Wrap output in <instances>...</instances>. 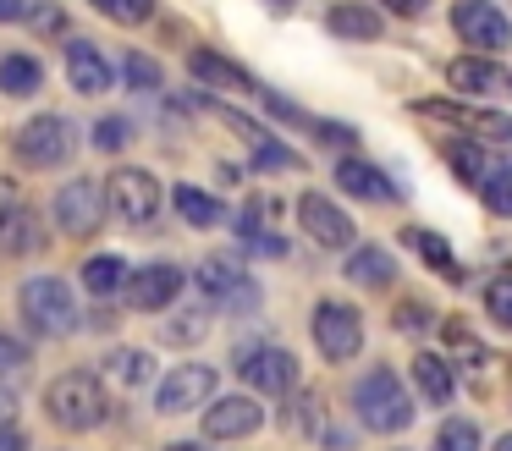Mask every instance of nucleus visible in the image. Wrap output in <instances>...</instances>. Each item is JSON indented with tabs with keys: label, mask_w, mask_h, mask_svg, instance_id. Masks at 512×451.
<instances>
[{
	"label": "nucleus",
	"mask_w": 512,
	"mask_h": 451,
	"mask_svg": "<svg viewBox=\"0 0 512 451\" xmlns=\"http://www.w3.org/2000/svg\"><path fill=\"white\" fill-rule=\"evenodd\" d=\"M45 413L56 418L61 429H94L111 413V396H105L100 374L72 369V374H61V380L45 385Z\"/></svg>",
	"instance_id": "f257e3e1"
},
{
	"label": "nucleus",
	"mask_w": 512,
	"mask_h": 451,
	"mask_svg": "<svg viewBox=\"0 0 512 451\" xmlns=\"http://www.w3.org/2000/svg\"><path fill=\"white\" fill-rule=\"evenodd\" d=\"M353 407L364 418V429L375 435H397V429L413 424V396L402 391V380L391 369H369L353 380Z\"/></svg>",
	"instance_id": "f03ea898"
},
{
	"label": "nucleus",
	"mask_w": 512,
	"mask_h": 451,
	"mask_svg": "<svg viewBox=\"0 0 512 451\" xmlns=\"http://www.w3.org/2000/svg\"><path fill=\"white\" fill-rule=\"evenodd\" d=\"M17 303H23V319H28V325L45 330V336H67V330L83 325L78 297H72V286L61 281V275H34V281H23Z\"/></svg>",
	"instance_id": "7ed1b4c3"
},
{
	"label": "nucleus",
	"mask_w": 512,
	"mask_h": 451,
	"mask_svg": "<svg viewBox=\"0 0 512 451\" xmlns=\"http://www.w3.org/2000/svg\"><path fill=\"white\" fill-rule=\"evenodd\" d=\"M12 154L28 171H56L72 160V127L61 116H34L12 132Z\"/></svg>",
	"instance_id": "20e7f679"
},
{
	"label": "nucleus",
	"mask_w": 512,
	"mask_h": 451,
	"mask_svg": "<svg viewBox=\"0 0 512 451\" xmlns=\"http://www.w3.org/2000/svg\"><path fill=\"white\" fill-rule=\"evenodd\" d=\"M314 347H320L331 363H347L358 347H364V314H358L353 303L325 297V303L314 308Z\"/></svg>",
	"instance_id": "39448f33"
},
{
	"label": "nucleus",
	"mask_w": 512,
	"mask_h": 451,
	"mask_svg": "<svg viewBox=\"0 0 512 451\" xmlns=\"http://www.w3.org/2000/svg\"><path fill=\"white\" fill-rule=\"evenodd\" d=\"M105 198H111V209L127 220V226H149V220L160 215V182L149 171H138V165H122V171H111V182H105Z\"/></svg>",
	"instance_id": "423d86ee"
},
{
	"label": "nucleus",
	"mask_w": 512,
	"mask_h": 451,
	"mask_svg": "<svg viewBox=\"0 0 512 451\" xmlns=\"http://www.w3.org/2000/svg\"><path fill=\"white\" fill-rule=\"evenodd\" d=\"M452 28L474 50H507L512 44V22L496 0H452Z\"/></svg>",
	"instance_id": "0eeeda50"
},
{
	"label": "nucleus",
	"mask_w": 512,
	"mask_h": 451,
	"mask_svg": "<svg viewBox=\"0 0 512 451\" xmlns=\"http://www.w3.org/2000/svg\"><path fill=\"white\" fill-rule=\"evenodd\" d=\"M105 187L100 182H89V176H78V182H67L56 193V226L67 231V237H94L100 231V220H105Z\"/></svg>",
	"instance_id": "6e6552de"
},
{
	"label": "nucleus",
	"mask_w": 512,
	"mask_h": 451,
	"mask_svg": "<svg viewBox=\"0 0 512 451\" xmlns=\"http://www.w3.org/2000/svg\"><path fill=\"white\" fill-rule=\"evenodd\" d=\"M237 369L254 391L265 396H292L298 391V358L287 347H243L237 352Z\"/></svg>",
	"instance_id": "1a4fd4ad"
},
{
	"label": "nucleus",
	"mask_w": 512,
	"mask_h": 451,
	"mask_svg": "<svg viewBox=\"0 0 512 451\" xmlns=\"http://www.w3.org/2000/svg\"><path fill=\"white\" fill-rule=\"evenodd\" d=\"M210 391H215V369H210V363H182V369H171L166 380H160L155 407H160V413H193L199 402H210Z\"/></svg>",
	"instance_id": "9d476101"
},
{
	"label": "nucleus",
	"mask_w": 512,
	"mask_h": 451,
	"mask_svg": "<svg viewBox=\"0 0 512 451\" xmlns=\"http://www.w3.org/2000/svg\"><path fill=\"white\" fill-rule=\"evenodd\" d=\"M298 220H303V231H309L320 248H353V220H347V209L342 204H331L325 193H303V204H298Z\"/></svg>",
	"instance_id": "9b49d317"
},
{
	"label": "nucleus",
	"mask_w": 512,
	"mask_h": 451,
	"mask_svg": "<svg viewBox=\"0 0 512 451\" xmlns=\"http://www.w3.org/2000/svg\"><path fill=\"white\" fill-rule=\"evenodd\" d=\"M182 286H188V275H182L177 264H144V270H133V281H127V303H133L138 314H155V308L177 303Z\"/></svg>",
	"instance_id": "f8f14e48"
},
{
	"label": "nucleus",
	"mask_w": 512,
	"mask_h": 451,
	"mask_svg": "<svg viewBox=\"0 0 512 451\" xmlns=\"http://www.w3.org/2000/svg\"><path fill=\"white\" fill-rule=\"evenodd\" d=\"M193 281H199V292L210 297V303H226V308H254V286H248V275L237 270V259H226V253H215V259H204L199 270H193Z\"/></svg>",
	"instance_id": "ddd939ff"
},
{
	"label": "nucleus",
	"mask_w": 512,
	"mask_h": 451,
	"mask_svg": "<svg viewBox=\"0 0 512 451\" xmlns=\"http://www.w3.org/2000/svg\"><path fill=\"white\" fill-rule=\"evenodd\" d=\"M259 424H265V407L254 396H226V402H215L204 413V435L210 440H248Z\"/></svg>",
	"instance_id": "4468645a"
},
{
	"label": "nucleus",
	"mask_w": 512,
	"mask_h": 451,
	"mask_svg": "<svg viewBox=\"0 0 512 451\" xmlns=\"http://www.w3.org/2000/svg\"><path fill=\"white\" fill-rule=\"evenodd\" d=\"M67 83L78 88V94H105V88L116 83V72H111V61H105L100 44H89V39L67 44Z\"/></svg>",
	"instance_id": "2eb2a0df"
},
{
	"label": "nucleus",
	"mask_w": 512,
	"mask_h": 451,
	"mask_svg": "<svg viewBox=\"0 0 512 451\" xmlns=\"http://www.w3.org/2000/svg\"><path fill=\"white\" fill-rule=\"evenodd\" d=\"M50 237H45V220L34 215V209H17V215L0 220V259H34V253H45Z\"/></svg>",
	"instance_id": "dca6fc26"
},
{
	"label": "nucleus",
	"mask_w": 512,
	"mask_h": 451,
	"mask_svg": "<svg viewBox=\"0 0 512 451\" xmlns=\"http://www.w3.org/2000/svg\"><path fill=\"white\" fill-rule=\"evenodd\" d=\"M413 110L430 116V121H457V127L479 132V138H496V143L512 138V121L507 116H490V110H457V105H446V99H413Z\"/></svg>",
	"instance_id": "f3484780"
},
{
	"label": "nucleus",
	"mask_w": 512,
	"mask_h": 451,
	"mask_svg": "<svg viewBox=\"0 0 512 451\" xmlns=\"http://www.w3.org/2000/svg\"><path fill=\"white\" fill-rule=\"evenodd\" d=\"M265 215H270L265 198H248L243 215H237V237H243V248L259 253V259H281V253H287V237H281L276 226H265Z\"/></svg>",
	"instance_id": "a211bd4d"
},
{
	"label": "nucleus",
	"mask_w": 512,
	"mask_h": 451,
	"mask_svg": "<svg viewBox=\"0 0 512 451\" xmlns=\"http://www.w3.org/2000/svg\"><path fill=\"white\" fill-rule=\"evenodd\" d=\"M336 187L353 198H364V204H397V187H391L386 171H375L369 160H342L336 165Z\"/></svg>",
	"instance_id": "6ab92c4d"
},
{
	"label": "nucleus",
	"mask_w": 512,
	"mask_h": 451,
	"mask_svg": "<svg viewBox=\"0 0 512 451\" xmlns=\"http://www.w3.org/2000/svg\"><path fill=\"white\" fill-rule=\"evenodd\" d=\"M188 72L199 77V83L232 88V94H259V83H254V77L243 72V66H237V61H226L221 50H204V44H199V50L188 55Z\"/></svg>",
	"instance_id": "aec40b11"
},
{
	"label": "nucleus",
	"mask_w": 512,
	"mask_h": 451,
	"mask_svg": "<svg viewBox=\"0 0 512 451\" xmlns=\"http://www.w3.org/2000/svg\"><path fill=\"white\" fill-rule=\"evenodd\" d=\"M347 281L353 286H369V292H386L397 281V259L386 248H353L347 253Z\"/></svg>",
	"instance_id": "412c9836"
},
{
	"label": "nucleus",
	"mask_w": 512,
	"mask_h": 451,
	"mask_svg": "<svg viewBox=\"0 0 512 451\" xmlns=\"http://www.w3.org/2000/svg\"><path fill=\"white\" fill-rule=\"evenodd\" d=\"M127 281H133V270H127L116 253H94V259L83 264V286H89V297H100V303L127 297Z\"/></svg>",
	"instance_id": "4be33fe9"
},
{
	"label": "nucleus",
	"mask_w": 512,
	"mask_h": 451,
	"mask_svg": "<svg viewBox=\"0 0 512 451\" xmlns=\"http://www.w3.org/2000/svg\"><path fill=\"white\" fill-rule=\"evenodd\" d=\"M325 28L336 33V39H380V17L369 6H358V0H336L331 11H325Z\"/></svg>",
	"instance_id": "5701e85b"
},
{
	"label": "nucleus",
	"mask_w": 512,
	"mask_h": 451,
	"mask_svg": "<svg viewBox=\"0 0 512 451\" xmlns=\"http://www.w3.org/2000/svg\"><path fill=\"white\" fill-rule=\"evenodd\" d=\"M171 204H177V215L188 220V226H221V220H226V204H221V198L204 193V187H193V182L171 187Z\"/></svg>",
	"instance_id": "b1692460"
},
{
	"label": "nucleus",
	"mask_w": 512,
	"mask_h": 451,
	"mask_svg": "<svg viewBox=\"0 0 512 451\" xmlns=\"http://www.w3.org/2000/svg\"><path fill=\"white\" fill-rule=\"evenodd\" d=\"M149 369H155V358H149L144 347H116V352H105V380H116L122 391L149 385Z\"/></svg>",
	"instance_id": "393cba45"
},
{
	"label": "nucleus",
	"mask_w": 512,
	"mask_h": 451,
	"mask_svg": "<svg viewBox=\"0 0 512 451\" xmlns=\"http://www.w3.org/2000/svg\"><path fill=\"white\" fill-rule=\"evenodd\" d=\"M39 88H45V66L34 55H0V94H39Z\"/></svg>",
	"instance_id": "a878e982"
},
{
	"label": "nucleus",
	"mask_w": 512,
	"mask_h": 451,
	"mask_svg": "<svg viewBox=\"0 0 512 451\" xmlns=\"http://www.w3.org/2000/svg\"><path fill=\"white\" fill-rule=\"evenodd\" d=\"M446 165H452L457 176H468L474 187H485V182H490V171H496L501 160L485 149V143H468V138H457L452 149H446Z\"/></svg>",
	"instance_id": "bb28decb"
},
{
	"label": "nucleus",
	"mask_w": 512,
	"mask_h": 451,
	"mask_svg": "<svg viewBox=\"0 0 512 451\" xmlns=\"http://www.w3.org/2000/svg\"><path fill=\"white\" fill-rule=\"evenodd\" d=\"M501 66L496 61H479V55H463V61H446V83L457 88V94H485V88H496Z\"/></svg>",
	"instance_id": "cd10ccee"
},
{
	"label": "nucleus",
	"mask_w": 512,
	"mask_h": 451,
	"mask_svg": "<svg viewBox=\"0 0 512 451\" xmlns=\"http://www.w3.org/2000/svg\"><path fill=\"white\" fill-rule=\"evenodd\" d=\"M413 385H419L430 402H446V396H452V385H457V374L446 369V358H435V352H419V358H413Z\"/></svg>",
	"instance_id": "c85d7f7f"
},
{
	"label": "nucleus",
	"mask_w": 512,
	"mask_h": 451,
	"mask_svg": "<svg viewBox=\"0 0 512 451\" xmlns=\"http://www.w3.org/2000/svg\"><path fill=\"white\" fill-rule=\"evenodd\" d=\"M100 17H111V22H122V28H138V22H149L155 17V0H89Z\"/></svg>",
	"instance_id": "c756f323"
},
{
	"label": "nucleus",
	"mask_w": 512,
	"mask_h": 451,
	"mask_svg": "<svg viewBox=\"0 0 512 451\" xmlns=\"http://www.w3.org/2000/svg\"><path fill=\"white\" fill-rule=\"evenodd\" d=\"M402 242H408V248H419V259H424V264H435V270H452V248H446V242L435 237V231L408 226V231H402Z\"/></svg>",
	"instance_id": "7c9ffc66"
},
{
	"label": "nucleus",
	"mask_w": 512,
	"mask_h": 451,
	"mask_svg": "<svg viewBox=\"0 0 512 451\" xmlns=\"http://www.w3.org/2000/svg\"><path fill=\"white\" fill-rule=\"evenodd\" d=\"M435 451H479V429L468 418H446L435 429Z\"/></svg>",
	"instance_id": "2f4dec72"
},
{
	"label": "nucleus",
	"mask_w": 512,
	"mask_h": 451,
	"mask_svg": "<svg viewBox=\"0 0 512 451\" xmlns=\"http://www.w3.org/2000/svg\"><path fill=\"white\" fill-rule=\"evenodd\" d=\"M122 77H127V88H138V94L160 88V66L149 61L144 50H127V55H122Z\"/></svg>",
	"instance_id": "473e14b6"
},
{
	"label": "nucleus",
	"mask_w": 512,
	"mask_h": 451,
	"mask_svg": "<svg viewBox=\"0 0 512 451\" xmlns=\"http://www.w3.org/2000/svg\"><path fill=\"white\" fill-rule=\"evenodd\" d=\"M485 193V209H496V215H512V165L501 160L496 171H490V182L479 187Z\"/></svg>",
	"instance_id": "72a5a7b5"
},
{
	"label": "nucleus",
	"mask_w": 512,
	"mask_h": 451,
	"mask_svg": "<svg viewBox=\"0 0 512 451\" xmlns=\"http://www.w3.org/2000/svg\"><path fill=\"white\" fill-rule=\"evenodd\" d=\"M23 369H28V347L0 330V380H23Z\"/></svg>",
	"instance_id": "f704fd0d"
},
{
	"label": "nucleus",
	"mask_w": 512,
	"mask_h": 451,
	"mask_svg": "<svg viewBox=\"0 0 512 451\" xmlns=\"http://www.w3.org/2000/svg\"><path fill=\"white\" fill-rule=\"evenodd\" d=\"M28 11H34V17H28V22H34V33H45V39H61V33H67V11H61V6L39 0V6H28Z\"/></svg>",
	"instance_id": "c9c22d12"
},
{
	"label": "nucleus",
	"mask_w": 512,
	"mask_h": 451,
	"mask_svg": "<svg viewBox=\"0 0 512 451\" xmlns=\"http://www.w3.org/2000/svg\"><path fill=\"white\" fill-rule=\"evenodd\" d=\"M204 330H210V319H204L199 308H193V314H177V319L166 325V341H177V347H182V341H199Z\"/></svg>",
	"instance_id": "e433bc0d"
},
{
	"label": "nucleus",
	"mask_w": 512,
	"mask_h": 451,
	"mask_svg": "<svg viewBox=\"0 0 512 451\" xmlns=\"http://www.w3.org/2000/svg\"><path fill=\"white\" fill-rule=\"evenodd\" d=\"M391 319H397V330H408V336H413V330H430V303H419V297H413V303H397V314H391Z\"/></svg>",
	"instance_id": "4c0bfd02"
},
{
	"label": "nucleus",
	"mask_w": 512,
	"mask_h": 451,
	"mask_svg": "<svg viewBox=\"0 0 512 451\" xmlns=\"http://www.w3.org/2000/svg\"><path fill=\"white\" fill-rule=\"evenodd\" d=\"M485 308H490V319L496 325H512V281H496L485 292Z\"/></svg>",
	"instance_id": "58836bf2"
},
{
	"label": "nucleus",
	"mask_w": 512,
	"mask_h": 451,
	"mask_svg": "<svg viewBox=\"0 0 512 451\" xmlns=\"http://www.w3.org/2000/svg\"><path fill=\"white\" fill-rule=\"evenodd\" d=\"M127 138H133V127H127L122 116H105L100 127H94V143H100V149H122Z\"/></svg>",
	"instance_id": "ea45409f"
},
{
	"label": "nucleus",
	"mask_w": 512,
	"mask_h": 451,
	"mask_svg": "<svg viewBox=\"0 0 512 451\" xmlns=\"http://www.w3.org/2000/svg\"><path fill=\"white\" fill-rule=\"evenodd\" d=\"M314 413H320V396H314V391H298V402H292V418H287V424L298 429V435H309V429H314Z\"/></svg>",
	"instance_id": "a19ab883"
},
{
	"label": "nucleus",
	"mask_w": 512,
	"mask_h": 451,
	"mask_svg": "<svg viewBox=\"0 0 512 451\" xmlns=\"http://www.w3.org/2000/svg\"><path fill=\"white\" fill-rule=\"evenodd\" d=\"M0 451H28L23 424H0Z\"/></svg>",
	"instance_id": "79ce46f5"
},
{
	"label": "nucleus",
	"mask_w": 512,
	"mask_h": 451,
	"mask_svg": "<svg viewBox=\"0 0 512 451\" xmlns=\"http://www.w3.org/2000/svg\"><path fill=\"white\" fill-rule=\"evenodd\" d=\"M17 209H23V198H17V182H6V176H0V220L17 215Z\"/></svg>",
	"instance_id": "37998d69"
},
{
	"label": "nucleus",
	"mask_w": 512,
	"mask_h": 451,
	"mask_svg": "<svg viewBox=\"0 0 512 451\" xmlns=\"http://www.w3.org/2000/svg\"><path fill=\"white\" fill-rule=\"evenodd\" d=\"M380 6H386V11H397V17H419V11L430 6V0H380Z\"/></svg>",
	"instance_id": "c03bdc74"
},
{
	"label": "nucleus",
	"mask_w": 512,
	"mask_h": 451,
	"mask_svg": "<svg viewBox=\"0 0 512 451\" xmlns=\"http://www.w3.org/2000/svg\"><path fill=\"white\" fill-rule=\"evenodd\" d=\"M28 11V0H0V22H17Z\"/></svg>",
	"instance_id": "a18cd8bd"
},
{
	"label": "nucleus",
	"mask_w": 512,
	"mask_h": 451,
	"mask_svg": "<svg viewBox=\"0 0 512 451\" xmlns=\"http://www.w3.org/2000/svg\"><path fill=\"white\" fill-rule=\"evenodd\" d=\"M17 402H12V391H6V385H0V424H17Z\"/></svg>",
	"instance_id": "49530a36"
},
{
	"label": "nucleus",
	"mask_w": 512,
	"mask_h": 451,
	"mask_svg": "<svg viewBox=\"0 0 512 451\" xmlns=\"http://www.w3.org/2000/svg\"><path fill=\"white\" fill-rule=\"evenodd\" d=\"M496 451H512V435H501V440H496Z\"/></svg>",
	"instance_id": "de8ad7c7"
},
{
	"label": "nucleus",
	"mask_w": 512,
	"mask_h": 451,
	"mask_svg": "<svg viewBox=\"0 0 512 451\" xmlns=\"http://www.w3.org/2000/svg\"><path fill=\"white\" fill-rule=\"evenodd\" d=\"M166 451H204V446H166Z\"/></svg>",
	"instance_id": "09e8293b"
}]
</instances>
